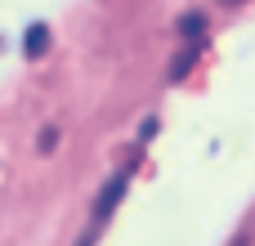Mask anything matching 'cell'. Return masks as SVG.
<instances>
[{"label":"cell","mask_w":255,"mask_h":246,"mask_svg":"<svg viewBox=\"0 0 255 246\" xmlns=\"http://www.w3.org/2000/svg\"><path fill=\"white\" fill-rule=\"evenodd\" d=\"M94 238H99V224H94V229H90V233L81 238V246H94Z\"/></svg>","instance_id":"8992f818"},{"label":"cell","mask_w":255,"mask_h":246,"mask_svg":"<svg viewBox=\"0 0 255 246\" xmlns=\"http://www.w3.org/2000/svg\"><path fill=\"white\" fill-rule=\"evenodd\" d=\"M54 143H58V130L45 125V130H40V152H54Z\"/></svg>","instance_id":"5b68a950"},{"label":"cell","mask_w":255,"mask_h":246,"mask_svg":"<svg viewBox=\"0 0 255 246\" xmlns=\"http://www.w3.org/2000/svg\"><path fill=\"white\" fill-rule=\"evenodd\" d=\"M233 246H247V238H238V242H233Z\"/></svg>","instance_id":"52a82bcc"},{"label":"cell","mask_w":255,"mask_h":246,"mask_svg":"<svg viewBox=\"0 0 255 246\" xmlns=\"http://www.w3.org/2000/svg\"><path fill=\"white\" fill-rule=\"evenodd\" d=\"M130 175H134V170H121L117 179H108L103 197L94 202V224H99V229H103V224H108V215H112V211L121 206V197H126V188H130Z\"/></svg>","instance_id":"6da1fadb"},{"label":"cell","mask_w":255,"mask_h":246,"mask_svg":"<svg viewBox=\"0 0 255 246\" xmlns=\"http://www.w3.org/2000/svg\"><path fill=\"white\" fill-rule=\"evenodd\" d=\"M175 31L184 36V40H197V36H206V13H179V22H175Z\"/></svg>","instance_id":"277c9868"},{"label":"cell","mask_w":255,"mask_h":246,"mask_svg":"<svg viewBox=\"0 0 255 246\" xmlns=\"http://www.w3.org/2000/svg\"><path fill=\"white\" fill-rule=\"evenodd\" d=\"M45 49H49V27H45V22H31V27L22 31V54H27V58H40Z\"/></svg>","instance_id":"7a4b0ae2"},{"label":"cell","mask_w":255,"mask_h":246,"mask_svg":"<svg viewBox=\"0 0 255 246\" xmlns=\"http://www.w3.org/2000/svg\"><path fill=\"white\" fill-rule=\"evenodd\" d=\"M197 54H202V40H188V45L175 54V63H170V81H184V76H188V67L197 63Z\"/></svg>","instance_id":"3957f363"}]
</instances>
